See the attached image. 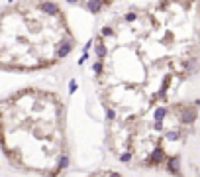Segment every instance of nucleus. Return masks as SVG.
Masks as SVG:
<instances>
[]
</instances>
